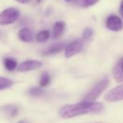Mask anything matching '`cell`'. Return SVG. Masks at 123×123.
Returning a JSON list of instances; mask_svg holds the SVG:
<instances>
[{
    "instance_id": "obj_1",
    "label": "cell",
    "mask_w": 123,
    "mask_h": 123,
    "mask_svg": "<svg viewBox=\"0 0 123 123\" xmlns=\"http://www.w3.org/2000/svg\"><path fill=\"white\" fill-rule=\"evenodd\" d=\"M104 109V105L100 102L81 101L77 104L65 105L61 107L59 114L63 118H72L78 116L91 113H99Z\"/></svg>"
},
{
    "instance_id": "obj_2",
    "label": "cell",
    "mask_w": 123,
    "mask_h": 123,
    "mask_svg": "<svg viewBox=\"0 0 123 123\" xmlns=\"http://www.w3.org/2000/svg\"><path fill=\"white\" fill-rule=\"evenodd\" d=\"M110 83V80L107 77L103 78L100 80V81L96 85H95L91 90L86 95V96L83 99V101H87V102H94L99 96L101 95V93L105 91L109 86Z\"/></svg>"
},
{
    "instance_id": "obj_3",
    "label": "cell",
    "mask_w": 123,
    "mask_h": 123,
    "mask_svg": "<svg viewBox=\"0 0 123 123\" xmlns=\"http://www.w3.org/2000/svg\"><path fill=\"white\" fill-rule=\"evenodd\" d=\"M20 16L19 9L16 8H8L0 13V25H8L15 23Z\"/></svg>"
},
{
    "instance_id": "obj_4",
    "label": "cell",
    "mask_w": 123,
    "mask_h": 123,
    "mask_svg": "<svg viewBox=\"0 0 123 123\" xmlns=\"http://www.w3.org/2000/svg\"><path fill=\"white\" fill-rule=\"evenodd\" d=\"M84 48V43L82 40H74L69 44L65 48V55L66 58H70L74 55L79 54L82 51Z\"/></svg>"
},
{
    "instance_id": "obj_5",
    "label": "cell",
    "mask_w": 123,
    "mask_h": 123,
    "mask_svg": "<svg viewBox=\"0 0 123 123\" xmlns=\"http://www.w3.org/2000/svg\"><path fill=\"white\" fill-rule=\"evenodd\" d=\"M105 25L108 29L111 31H114V32H117V31H121L123 29V23L122 20L119 18L117 15H110L107 18L106 22H105Z\"/></svg>"
},
{
    "instance_id": "obj_6",
    "label": "cell",
    "mask_w": 123,
    "mask_h": 123,
    "mask_svg": "<svg viewBox=\"0 0 123 123\" xmlns=\"http://www.w3.org/2000/svg\"><path fill=\"white\" fill-rule=\"evenodd\" d=\"M105 100L110 102L123 100V84L109 91L105 96Z\"/></svg>"
},
{
    "instance_id": "obj_7",
    "label": "cell",
    "mask_w": 123,
    "mask_h": 123,
    "mask_svg": "<svg viewBox=\"0 0 123 123\" xmlns=\"http://www.w3.org/2000/svg\"><path fill=\"white\" fill-rule=\"evenodd\" d=\"M42 66V62L35 60H29L22 62L18 66V70L20 72L31 71V70H37Z\"/></svg>"
},
{
    "instance_id": "obj_8",
    "label": "cell",
    "mask_w": 123,
    "mask_h": 123,
    "mask_svg": "<svg viewBox=\"0 0 123 123\" xmlns=\"http://www.w3.org/2000/svg\"><path fill=\"white\" fill-rule=\"evenodd\" d=\"M66 44L65 42H60L57 43V44H52V45L49 46L46 49L43 51V55H55V54H58L60 51H62L65 48H66Z\"/></svg>"
},
{
    "instance_id": "obj_9",
    "label": "cell",
    "mask_w": 123,
    "mask_h": 123,
    "mask_svg": "<svg viewBox=\"0 0 123 123\" xmlns=\"http://www.w3.org/2000/svg\"><path fill=\"white\" fill-rule=\"evenodd\" d=\"M18 38L21 41L25 43H30L33 41V32L29 28L24 27L18 31Z\"/></svg>"
},
{
    "instance_id": "obj_10",
    "label": "cell",
    "mask_w": 123,
    "mask_h": 123,
    "mask_svg": "<svg viewBox=\"0 0 123 123\" xmlns=\"http://www.w3.org/2000/svg\"><path fill=\"white\" fill-rule=\"evenodd\" d=\"M114 79L117 82H123V58L121 59L113 69Z\"/></svg>"
},
{
    "instance_id": "obj_11",
    "label": "cell",
    "mask_w": 123,
    "mask_h": 123,
    "mask_svg": "<svg viewBox=\"0 0 123 123\" xmlns=\"http://www.w3.org/2000/svg\"><path fill=\"white\" fill-rule=\"evenodd\" d=\"M65 29V23L64 21H57L53 28V38L57 39L63 34Z\"/></svg>"
},
{
    "instance_id": "obj_12",
    "label": "cell",
    "mask_w": 123,
    "mask_h": 123,
    "mask_svg": "<svg viewBox=\"0 0 123 123\" xmlns=\"http://www.w3.org/2000/svg\"><path fill=\"white\" fill-rule=\"evenodd\" d=\"M50 33L49 30L44 29V30H41L36 34V40L39 43H44L49 39Z\"/></svg>"
},
{
    "instance_id": "obj_13",
    "label": "cell",
    "mask_w": 123,
    "mask_h": 123,
    "mask_svg": "<svg viewBox=\"0 0 123 123\" xmlns=\"http://www.w3.org/2000/svg\"><path fill=\"white\" fill-rule=\"evenodd\" d=\"M3 65H4L5 68L8 70H9V71L15 70L16 67L18 66V64H17L16 60L12 58H5L4 60H3Z\"/></svg>"
},
{
    "instance_id": "obj_14",
    "label": "cell",
    "mask_w": 123,
    "mask_h": 123,
    "mask_svg": "<svg viewBox=\"0 0 123 123\" xmlns=\"http://www.w3.org/2000/svg\"><path fill=\"white\" fill-rule=\"evenodd\" d=\"M4 112L10 117H15L18 112V108L14 105H8L4 107Z\"/></svg>"
},
{
    "instance_id": "obj_15",
    "label": "cell",
    "mask_w": 123,
    "mask_h": 123,
    "mask_svg": "<svg viewBox=\"0 0 123 123\" xmlns=\"http://www.w3.org/2000/svg\"><path fill=\"white\" fill-rule=\"evenodd\" d=\"M13 82L10 79H8V78L0 77V91L8 89L10 86H13Z\"/></svg>"
},
{
    "instance_id": "obj_16",
    "label": "cell",
    "mask_w": 123,
    "mask_h": 123,
    "mask_svg": "<svg viewBox=\"0 0 123 123\" xmlns=\"http://www.w3.org/2000/svg\"><path fill=\"white\" fill-rule=\"evenodd\" d=\"M50 83V75L48 72H44L40 76V80H39V85L43 87L47 86Z\"/></svg>"
},
{
    "instance_id": "obj_17",
    "label": "cell",
    "mask_w": 123,
    "mask_h": 123,
    "mask_svg": "<svg viewBox=\"0 0 123 123\" xmlns=\"http://www.w3.org/2000/svg\"><path fill=\"white\" fill-rule=\"evenodd\" d=\"M100 0H78V3L83 8H89L96 3H97Z\"/></svg>"
},
{
    "instance_id": "obj_18",
    "label": "cell",
    "mask_w": 123,
    "mask_h": 123,
    "mask_svg": "<svg viewBox=\"0 0 123 123\" xmlns=\"http://www.w3.org/2000/svg\"><path fill=\"white\" fill-rule=\"evenodd\" d=\"M44 93V91L43 89H41L40 87H37V86H34V87H32L29 89V94L30 96H42Z\"/></svg>"
},
{
    "instance_id": "obj_19",
    "label": "cell",
    "mask_w": 123,
    "mask_h": 123,
    "mask_svg": "<svg viewBox=\"0 0 123 123\" xmlns=\"http://www.w3.org/2000/svg\"><path fill=\"white\" fill-rule=\"evenodd\" d=\"M94 34V31H93L92 29L91 28H86L83 31V34H82V39L83 40H88V39H91Z\"/></svg>"
},
{
    "instance_id": "obj_20",
    "label": "cell",
    "mask_w": 123,
    "mask_h": 123,
    "mask_svg": "<svg viewBox=\"0 0 123 123\" xmlns=\"http://www.w3.org/2000/svg\"><path fill=\"white\" fill-rule=\"evenodd\" d=\"M119 11H120V13L123 18V0L121 1V5H120V9H119Z\"/></svg>"
},
{
    "instance_id": "obj_21",
    "label": "cell",
    "mask_w": 123,
    "mask_h": 123,
    "mask_svg": "<svg viewBox=\"0 0 123 123\" xmlns=\"http://www.w3.org/2000/svg\"><path fill=\"white\" fill-rule=\"evenodd\" d=\"M18 3H24V4H25V3H28L30 2V0H16Z\"/></svg>"
},
{
    "instance_id": "obj_22",
    "label": "cell",
    "mask_w": 123,
    "mask_h": 123,
    "mask_svg": "<svg viewBox=\"0 0 123 123\" xmlns=\"http://www.w3.org/2000/svg\"><path fill=\"white\" fill-rule=\"evenodd\" d=\"M18 123H28L27 122H25V121H20L19 122H18Z\"/></svg>"
},
{
    "instance_id": "obj_23",
    "label": "cell",
    "mask_w": 123,
    "mask_h": 123,
    "mask_svg": "<svg viewBox=\"0 0 123 123\" xmlns=\"http://www.w3.org/2000/svg\"><path fill=\"white\" fill-rule=\"evenodd\" d=\"M43 0H37V3H40L41 2H42Z\"/></svg>"
},
{
    "instance_id": "obj_24",
    "label": "cell",
    "mask_w": 123,
    "mask_h": 123,
    "mask_svg": "<svg viewBox=\"0 0 123 123\" xmlns=\"http://www.w3.org/2000/svg\"><path fill=\"white\" fill-rule=\"evenodd\" d=\"M65 1H66V2H71V1H73V0H65Z\"/></svg>"
},
{
    "instance_id": "obj_25",
    "label": "cell",
    "mask_w": 123,
    "mask_h": 123,
    "mask_svg": "<svg viewBox=\"0 0 123 123\" xmlns=\"http://www.w3.org/2000/svg\"><path fill=\"white\" fill-rule=\"evenodd\" d=\"M95 123H100V122H95Z\"/></svg>"
}]
</instances>
